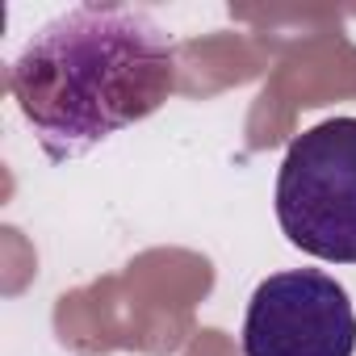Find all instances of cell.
Returning a JSON list of instances; mask_svg holds the SVG:
<instances>
[{
	"label": "cell",
	"instance_id": "cell-3",
	"mask_svg": "<svg viewBox=\"0 0 356 356\" xmlns=\"http://www.w3.org/2000/svg\"><path fill=\"white\" fill-rule=\"evenodd\" d=\"M356 310L323 268H285L256 285L243 314V356H352Z\"/></svg>",
	"mask_w": 356,
	"mask_h": 356
},
{
	"label": "cell",
	"instance_id": "cell-1",
	"mask_svg": "<svg viewBox=\"0 0 356 356\" xmlns=\"http://www.w3.org/2000/svg\"><path fill=\"white\" fill-rule=\"evenodd\" d=\"M176 88L163 26L130 5H80L47 22L9 67V92L47 159H80L151 118Z\"/></svg>",
	"mask_w": 356,
	"mask_h": 356
},
{
	"label": "cell",
	"instance_id": "cell-2",
	"mask_svg": "<svg viewBox=\"0 0 356 356\" xmlns=\"http://www.w3.org/2000/svg\"><path fill=\"white\" fill-rule=\"evenodd\" d=\"M277 222L293 248L356 264V118L302 130L277 172Z\"/></svg>",
	"mask_w": 356,
	"mask_h": 356
}]
</instances>
